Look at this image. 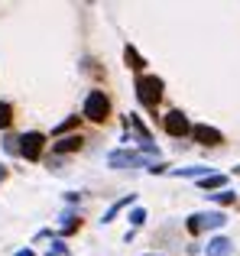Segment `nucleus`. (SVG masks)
Listing matches in <instances>:
<instances>
[{
    "mask_svg": "<svg viewBox=\"0 0 240 256\" xmlns=\"http://www.w3.org/2000/svg\"><path fill=\"white\" fill-rule=\"evenodd\" d=\"M6 175H10V169H6V166H0V182H6Z\"/></svg>",
    "mask_w": 240,
    "mask_h": 256,
    "instance_id": "21",
    "label": "nucleus"
},
{
    "mask_svg": "<svg viewBox=\"0 0 240 256\" xmlns=\"http://www.w3.org/2000/svg\"><path fill=\"white\" fill-rule=\"evenodd\" d=\"M124 62H126V68H133L136 75H143V68H146V58L140 56L133 46H124Z\"/></svg>",
    "mask_w": 240,
    "mask_h": 256,
    "instance_id": "9",
    "label": "nucleus"
},
{
    "mask_svg": "<svg viewBox=\"0 0 240 256\" xmlns=\"http://www.w3.org/2000/svg\"><path fill=\"white\" fill-rule=\"evenodd\" d=\"M224 185H228V175H204V178H198V188H204V192H224Z\"/></svg>",
    "mask_w": 240,
    "mask_h": 256,
    "instance_id": "12",
    "label": "nucleus"
},
{
    "mask_svg": "<svg viewBox=\"0 0 240 256\" xmlns=\"http://www.w3.org/2000/svg\"><path fill=\"white\" fill-rule=\"evenodd\" d=\"M82 124V117H68V120H62V124L52 130V136H62V133H68V130H75V126Z\"/></svg>",
    "mask_w": 240,
    "mask_h": 256,
    "instance_id": "16",
    "label": "nucleus"
},
{
    "mask_svg": "<svg viewBox=\"0 0 240 256\" xmlns=\"http://www.w3.org/2000/svg\"><path fill=\"white\" fill-rule=\"evenodd\" d=\"M62 234H75V230H82V218H75V211H65L62 214Z\"/></svg>",
    "mask_w": 240,
    "mask_h": 256,
    "instance_id": "15",
    "label": "nucleus"
},
{
    "mask_svg": "<svg viewBox=\"0 0 240 256\" xmlns=\"http://www.w3.org/2000/svg\"><path fill=\"white\" fill-rule=\"evenodd\" d=\"M133 198H136V194H126V198H120V201H114V204L108 208V211H104V218H101V224H110V220L117 218L120 211H124V208H130L133 204Z\"/></svg>",
    "mask_w": 240,
    "mask_h": 256,
    "instance_id": "11",
    "label": "nucleus"
},
{
    "mask_svg": "<svg viewBox=\"0 0 240 256\" xmlns=\"http://www.w3.org/2000/svg\"><path fill=\"white\" fill-rule=\"evenodd\" d=\"M136 100L146 107L150 114H156V107H159V100H162V91H166V84H162V78H156V75H136Z\"/></svg>",
    "mask_w": 240,
    "mask_h": 256,
    "instance_id": "1",
    "label": "nucleus"
},
{
    "mask_svg": "<svg viewBox=\"0 0 240 256\" xmlns=\"http://www.w3.org/2000/svg\"><path fill=\"white\" fill-rule=\"evenodd\" d=\"M126 220H130V227H143V220H146V211H143V208H133V211H130V218H126Z\"/></svg>",
    "mask_w": 240,
    "mask_h": 256,
    "instance_id": "18",
    "label": "nucleus"
},
{
    "mask_svg": "<svg viewBox=\"0 0 240 256\" xmlns=\"http://www.w3.org/2000/svg\"><path fill=\"white\" fill-rule=\"evenodd\" d=\"M230 250H234V244L228 237H214L208 244V250H204V256H230Z\"/></svg>",
    "mask_w": 240,
    "mask_h": 256,
    "instance_id": "10",
    "label": "nucleus"
},
{
    "mask_svg": "<svg viewBox=\"0 0 240 256\" xmlns=\"http://www.w3.org/2000/svg\"><path fill=\"white\" fill-rule=\"evenodd\" d=\"M16 256H36V253H32V250H20Z\"/></svg>",
    "mask_w": 240,
    "mask_h": 256,
    "instance_id": "22",
    "label": "nucleus"
},
{
    "mask_svg": "<svg viewBox=\"0 0 240 256\" xmlns=\"http://www.w3.org/2000/svg\"><path fill=\"white\" fill-rule=\"evenodd\" d=\"M172 175H178V178H204L208 172V166H192V169H172Z\"/></svg>",
    "mask_w": 240,
    "mask_h": 256,
    "instance_id": "13",
    "label": "nucleus"
},
{
    "mask_svg": "<svg viewBox=\"0 0 240 256\" xmlns=\"http://www.w3.org/2000/svg\"><path fill=\"white\" fill-rule=\"evenodd\" d=\"M82 117L91 120V124H108L110 120V98L104 91H88L84 107H82Z\"/></svg>",
    "mask_w": 240,
    "mask_h": 256,
    "instance_id": "2",
    "label": "nucleus"
},
{
    "mask_svg": "<svg viewBox=\"0 0 240 256\" xmlns=\"http://www.w3.org/2000/svg\"><path fill=\"white\" fill-rule=\"evenodd\" d=\"M234 172H237V175H240V166H237V169H234Z\"/></svg>",
    "mask_w": 240,
    "mask_h": 256,
    "instance_id": "23",
    "label": "nucleus"
},
{
    "mask_svg": "<svg viewBox=\"0 0 240 256\" xmlns=\"http://www.w3.org/2000/svg\"><path fill=\"white\" fill-rule=\"evenodd\" d=\"M13 114L16 110H13L10 100H0V130H10L13 126Z\"/></svg>",
    "mask_w": 240,
    "mask_h": 256,
    "instance_id": "14",
    "label": "nucleus"
},
{
    "mask_svg": "<svg viewBox=\"0 0 240 256\" xmlns=\"http://www.w3.org/2000/svg\"><path fill=\"white\" fill-rule=\"evenodd\" d=\"M108 166H110V169H133V166H150V162H146V156H140V152L117 150V152L108 156Z\"/></svg>",
    "mask_w": 240,
    "mask_h": 256,
    "instance_id": "6",
    "label": "nucleus"
},
{
    "mask_svg": "<svg viewBox=\"0 0 240 256\" xmlns=\"http://www.w3.org/2000/svg\"><path fill=\"white\" fill-rule=\"evenodd\" d=\"M208 198H211V201H218V204H234V201H237V194L224 188V192H218V194H208Z\"/></svg>",
    "mask_w": 240,
    "mask_h": 256,
    "instance_id": "17",
    "label": "nucleus"
},
{
    "mask_svg": "<svg viewBox=\"0 0 240 256\" xmlns=\"http://www.w3.org/2000/svg\"><path fill=\"white\" fill-rule=\"evenodd\" d=\"M46 256H68V246H65L62 240H56V244L49 246V253H46Z\"/></svg>",
    "mask_w": 240,
    "mask_h": 256,
    "instance_id": "19",
    "label": "nucleus"
},
{
    "mask_svg": "<svg viewBox=\"0 0 240 256\" xmlns=\"http://www.w3.org/2000/svg\"><path fill=\"white\" fill-rule=\"evenodd\" d=\"M16 146H20V156H23L26 162H39V159H42V150H46V133L30 130L16 140Z\"/></svg>",
    "mask_w": 240,
    "mask_h": 256,
    "instance_id": "4",
    "label": "nucleus"
},
{
    "mask_svg": "<svg viewBox=\"0 0 240 256\" xmlns=\"http://www.w3.org/2000/svg\"><path fill=\"white\" fill-rule=\"evenodd\" d=\"M4 146H6V152H20V146H16V140H13V136H6Z\"/></svg>",
    "mask_w": 240,
    "mask_h": 256,
    "instance_id": "20",
    "label": "nucleus"
},
{
    "mask_svg": "<svg viewBox=\"0 0 240 256\" xmlns=\"http://www.w3.org/2000/svg\"><path fill=\"white\" fill-rule=\"evenodd\" d=\"M82 146H84L82 133H78V136H62L58 143H52V152H62V156H65V152H78Z\"/></svg>",
    "mask_w": 240,
    "mask_h": 256,
    "instance_id": "8",
    "label": "nucleus"
},
{
    "mask_svg": "<svg viewBox=\"0 0 240 256\" xmlns=\"http://www.w3.org/2000/svg\"><path fill=\"white\" fill-rule=\"evenodd\" d=\"M224 224H228V218H224L221 211H198L185 220L192 237H198V234H204V230H218V227H224Z\"/></svg>",
    "mask_w": 240,
    "mask_h": 256,
    "instance_id": "3",
    "label": "nucleus"
},
{
    "mask_svg": "<svg viewBox=\"0 0 240 256\" xmlns=\"http://www.w3.org/2000/svg\"><path fill=\"white\" fill-rule=\"evenodd\" d=\"M162 126H166L169 136H192V124H188V117H185L182 110H169L162 117Z\"/></svg>",
    "mask_w": 240,
    "mask_h": 256,
    "instance_id": "5",
    "label": "nucleus"
},
{
    "mask_svg": "<svg viewBox=\"0 0 240 256\" xmlns=\"http://www.w3.org/2000/svg\"><path fill=\"white\" fill-rule=\"evenodd\" d=\"M192 140L202 146H221L224 143V133L218 126H208V124H195L192 126Z\"/></svg>",
    "mask_w": 240,
    "mask_h": 256,
    "instance_id": "7",
    "label": "nucleus"
}]
</instances>
